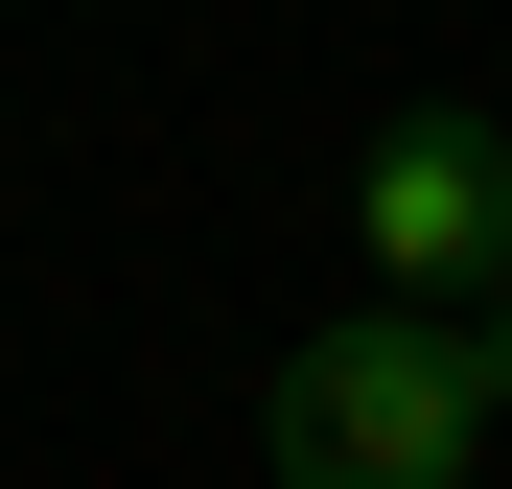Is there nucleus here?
I'll use <instances>...</instances> for the list:
<instances>
[{
    "label": "nucleus",
    "mask_w": 512,
    "mask_h": 489,
    "mask_svg": "<svg viewBox=\"0 0 512 489\" xmlns=\"http://www.w3.org/2000/svg\"><path fill=\"white\" fill-rule=\"evenodd\" d=\"M256 443H280V489H466L489 466V350L443 303H350V326L280 350Z\"/></svg>",
    "instance_id": "nucleus-1"
},
{
    "label": "nucleus",
    "mask_w": 512,
    "mask_h": 489,
    "mask_svg": "<svg viewBox=\"0 0 512 489\" xmlns=\"http://www.w3.org/2000/svg\"><path fill=\"white\" fill-rule=\"evenodd\" d=\"M466 350H489V420H512V280H489V326H466Z\"/></svg>",
    "instance_id": "nucleus-3"
},
{
    "label": "nucleus",
    "mask_w": 512,
    "mask_h": 489,
    "mask_svg": "<svg viewBox=\"0 0 512 489\" xmlns=\"http://www.w3.org/2000/svg\"><path fill=\"white\" fill-rule=\"evenodd\" d=\"M350 233H373V303H489L512 280V140L489 117H373Z\"/></svg>",
    "instance_id": "nucleus-2"
}]
</instances>
